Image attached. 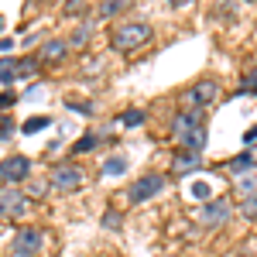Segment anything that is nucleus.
Here are the masks:
<instances>
[{"mask_svg":"<svg viewBox=\"0 0 257 257\" xmlns=\"http://www.w3.org/2000/svg\"><path fill=\"white\" fill-rule=\"evenodd\" d=\"M206 113L202 110H182L175 117V138L182 144V151H196L202 155V148H206Z\"/></svg>","mask_w":257,"mask_h":257,"instance_id":"obj_1","label":"nucleus"},{"mask_svg":"<svg viewBox=\"0 0 257 257\" xmlns=\"http://www.w3.org/2000/svg\"><path fill=\"white\" fill-rule=\"evenodd\" d=\"M151 24L148 21H123V24H117L113 28V35H110V45H113V52H120V55H127V52H138V48H144L148 41H151Z\"/></svg>","mask_w":257,"mask_h":257,"instance_id":"obj_2","label":"nucleus"},{"mask_svg":"<svg viewBox=\"0 0 257 257\" xmlns=\"http://www.w3.org/2000/svg\"><path fill=\"white\" fill-rule=\"evenodd\" d=\"M216 96H219V82L216 79H199V82H192L189 89H182L178 103H182V110H202V113H206V106H209Z\"/></svg>","mask_w":257,"mask_h":257,"instance_id":"obj_3","label":"nucleus"},{"mask_svg":"<svg viewBox=\"0 0 257 257\" xmlns=\"http://www.w3.org/2000/svg\"><path fill=\"white\" fill-rule=\"evenodd\" d=\"M48 182H52V189H59V192H79L82 182H86V175H82L79 165H69V161H62V165H55V168H52Z\"/></svg>","mask_w":257,"mask_h":257,"instance_id":"obj_4","label":"nucleus"},{"mask_svg":"<svg viewBox=\"0 0 257 257\" xmlns=\"http://www.w3.org/2000/svg\"><path fill=\"white\" fill-rule=\"evenodd\" d=\"M161 189H165V175H158V172H151V175H141L134 185H127V202L141 206V202H148V199L161 196Z\"/></svg>","mask_w":257,"mask_h":257,"instance_id":"obj_5","label":"nucleus"},{"mask_svg":"<svg viewBox=\"0 0 257 257\" xmlns=\"http://www.w3.org/2000/svg\"><path fill=\"white\" fill-rule=\"evenodd\" d=\"M233 216V202L223 196V199H209L202 209H199V226H206V230H213V226H223L226 219Z\"/></svg>","mask_w":257,"mask_h":257,"instance_id":"obj_6","label":"nucleus"},{"mask_svg":"<svg viewBox=\"0 0 257 257\" xmlns=\"http://www.w3.org/2000/svg\"><path fill=\"white\" fill-rule=\"evenodd\" d=\"M45 247V233L38 226H21L14 233V257H35Z\"/></svg>","mask_w":257,"mask_h":257,"instance_id":"obj_7","label":"nucleus"},{"mask_svg":"<svg viewBox=\"0 0 257 257\" xmlns=\"http://www.w3.org/2000/svg\"><path fill=\"white\" fill-rule=\"evenodd\" d=\"M0 209H4L7 219L28 216V196L21 192L18 185H4V189H0Z\"/></svg>","mask_w":257,"mask_h":257,"instance_id":"obj_8","label":"nucleus"},{"mask_svg":"<svg viewBox=\"0 0 257 257\" xmlns=\"http://www.w3.org/2000/svg\"><path fill=\"white\" fill-rule=\"evenodd\" d=\"M28 175H31V158L11 155V158L0 161V182H4V185H18V182H24Z\"/></svg>","mask_w":257,"mask_h":257,"instance_id":"obj_9","label":"nucleus"},{"mask_svg":"<svg viewBox=\"0 0 257 257\" xmlns=\"http://www.w3.org/2000/svg\"><path fill=\"white\" fill-rule=\"evenodd\" d=\"M199 168H202V158L196 151H175V158H172V172L175 175H189V172H199Z\"/></svg>","mask_w":257,"mask_h":257,"instance_id":"obj_10","label":"nucleus"},{"mask_svg":"<svg viewBox=\"0 0 257 257\" xmlns=\"http://www.w3.org/2000/svg\"><path fill=\"white\" fill-rule=\"evenodd\" d=\"M69 48H72L69 41L52 38V41H45V45L38 48V59H41V62H62L65 55H69Z\"/></svg>","mask_w":257,"mask_h":257,"instance_id":"obj_11","label":"nucleus"},{"mask_svg":"<svg viewBox=\"0 0 257 257\" xmlns=\"http://www.w3.org/2000/svg\"><path fill=\"white\" fill-rule=\"evenodd\" d=\"M257 168V158H254V151H240L237 158H230V165H226V172L233 178H240V175H247V172H254Z\"/></svg>","mask_w":257,"mask_h":257,"instance_id":"obj_12","label":"nucleus"},{"mask_svg":"<svg viewBox=\"0 0 257 257\" xmlns=\"http://www.w3.org/2000/svg\"><path fill=\"white\" fill-rule=\"evenodd\" d=\"M134 0H103L96 7V21H110V18H117V14H123L127 7H131Z\"/></svg>","mask_w":257,"mask_h":257,"instance_id":"obj_13","label":"nucleus"},{"mask_svg":"<svg viewBox=\"0 0 257 257\" xmlns=\"http://www.w3.org/2000/svg\"><path fill=\"white\" fill-rule=\"evenodd\" d=\"M233 189H237V196H240V199L257 196V172H247V175L233 178Z\"/></svg>","mask_w":257,"mask_h":257,"instance_id":"obj_14","label":"nucleus"},{"mask_svg":"<svg viewBox=\"0 0 257 257\" xmlns=\"http://www.w3.org/2000/svg\"><path fill=\"white\" fill-rule=\"evenodd\" d=\"M41 72V59L31 55V59H18V79H31Z\"/></svg>","mask_w":257,"mask_h":257,"instance_id":"obj_15","label":"nucleus"},{"mask_svg":"<svg viewBox=\"0 0 257 257\" xmlns=\"http://www.w3.org/2000/svg\"><path fill=\"white\" fill-rule=\"evenodd\" d=\"M93 31H96V18L86 21V24H79V28H76V35L69 38V45H72V48H82V45L89 41V35H93Z\"/></svg>","mask_w":257,"mask_h":257,"instance_id":"obj_16","label":"nucleus"},{"mask_svg":"<svg viewBox=\"0 0 257 257\" xmlns=\"http://www.w3.org/2000/svg\"><path fill=\"white\" fill-rule=\"evenodd\" d=\"M14 79H18V62L11 59V55H4V62H0V82H4V89H11Z\"/></svg>","mask_w":257,"mask_h":257,"instance_id":"obj_17","label":"nucleus"},{"mask_svg":"<svg viewBox=\"0 0 257 257\" xmlns=\"http://www.w3.org/2000/svg\"><path fill=\"white\" fill-rule=\"evenodd\" d=\"M45 127H52V117H31V120H24V134H38V131H45Z\"/></svg>","mask_w":257,"mask_h":257,"instance_id":"obj_18","label":"nucleus"},{"mask_svg":"<svg viewBox=\"0 0 257 257\" xmlns=\"http://www.w3.org/2000/svg\"><path fill=\"white\" fill-rule=\"evenodd\" d=\"M127 172V158H106L103 161V175H123Z\"/></svg>","mask_w":257,"mask_h":257,"instance_id":"obj_19","label":"nucleus"},{"mask_svg":"<svg viewBox=\"0 0 257 257\" xmlns=\"http://www.w3.org/2000/svg\"><path fill=\"white\" fill-rule=\"evenodd\" d=\"M237 93H250V96H257V65L247 72V76H243V79H240V89H237Z\"/></svg>","mask_w":257,"mask_h":257,"instance_id":"obj_20","label":"nucleus"},{"mask_svg":"<svg viewBox=\"0 0 257 257\" xmlns=\"http://www.w3.org/2000/svg\"><path fill=\"white\" fill-rule=\"evenodd\" d=\"M117 120L123 127H141V123H144V110H127V113H120Z\"/></svg>","mask_w":257,"mask_h":257,"instance_id":"obj_21","label":"nucleus"},{"mask_svg":"<svg viewBox=\"0 0 257 257\" xmlns=\"http://www.w3.org/2000/svg\"><path fill=\"white\" fill-rule=\"evenodd\" d=\"M99 141H103V138H96V134H86V138H79V141H76L72 155H82V151H93V148H96Z\"/></svg>","mask_w":257,"mask_h":257,"instance_id":"obj_22","label":"nucleus"},{"mask_svg":"<svg viewBox=\"0 0 257 257\" xmlns=\"http://www.w3.org/2000/svg\"><path fill=\"white\" fill-rule=\"evenodd\" d=\"M240 213L247 219H257V196H247V199H240Z\"/></svg>","mask_w":257,"mask_h":257,"instance_id":"obj_23","label":"nucleus"},{"mask_svg":"<svg viewBox=\"0 0 257 257\" xmlns=\"http://www.w3.org/2000/svg\"><path fill=\"white\" fill-rule=\"evenodd\" d=\"M103 226H106V230H117V226H120V213H117V209H106V216H103Z\"/></svg>","mask_w":257,"mask_h":257,"instance_id":"obj_24","label":"nucleus"},{"mask_svg":"<svg viewBox=\"0 0 257 257\" xmlns=\"http://www.w3.org/2000/svg\"><path fill=\"white\" fill-rule=\"evenodd\" d=\"M14 138V120L7 117V113H4V131H0V141H4V144H7V141Z\"/></svg>","mask_w":257,"mask_h":257,"instance_id":"obj_25","label":"nucleus"},{"mask_svg":"<svg viewBox=\"0 0 257 257\" xmlns=\"http://www.w3.org/2000/svg\"><path fill=\"white\" fill-rule=\"evenodd\" d=\"M69 110H76V113H82V117H89V113H96V106H89V103H69Z\"/></svg>","mask_w":257,"mask_h":257,"instance_id":"obj_26","label":"nucleus"},{"mask_svg":"<svg viewBox=\"0 0 257 257\" xmlns=\"http://www.w3.org/2000/svg\"><path fill=\"white\" fill-rule=\"evenodd\" d=\"M86 4H89V0H65V14H79Z\"/></svg>","mask_w":257,"mask_h":257,"instance_id":"obj_27","label":"nucleus"},{"mask_svg":"<svg viewBox=\"0 0 257 257\" xmlns=\"http://www.w3.org/2000/svg\"><path fill=\"white\" fill-rule=\"evenodd\" d=\"M192 196H199V199H209V185H206V182H196V185H192Z\"/></svg>","mask_w":257,"mask_h":257,"instance_id":"obj_28","label":"nucleus"},{"mask_svg":"<svg viewBox=\"0 0 257 257\" xmlns=\"http://www.w3.org/2000/svg\"><path fill=\"white\" fill-rule=\"evenodd\" d=\"M14 103H18V96H11V89H4V99H0V106H4V113H7V110H11Z\"/></svg>","mask_w":257,"mask_h":257,"instance_id":"obj_29","label":"nucleus"},{"mask_svg":"<svg viewBox=\"0 0 257 257\" xmlns=\"http://www.w3.org/2000/svg\"><path fill=\"white\" fill-rule=\"evenodd\" d=\"M48 189H52V182H38V185H31V192H35V196H45Z\"/></svg>","mask_w":257,"mask_h":257,"instance_id":"obj_30","label":"nucleus"},{"mask_svg":"<svg viewBox=\"0 0 257 257\" xmlns=\"http://www.w3.org/2000/svg\"><path fill=\"white\" fill-rule=\"evenodd\" d=\"M243 141H247V144H257V127H250V131L243 134Z\"/></svg>","mask_w":257,"mask_h":257,"instance_id":"obj_31","label":"nucleus"},{"mask_svg":"<svg viewBox=\"0 0 257 257\" xmlns=\"http://www.w3.org/2000/svg\"><path fill=\"white\" fill-rule=\"evenodd\" d=\"M165 4H168V7H189L192 0H165Z\"/></svg>","mask_w":257,"mask_h":257,"instance_id":"obj_32","label":"nucleus"},{"mask_svg":"<svg viewBox=\"0 0 257 257\" xmlns=\"http://www.w3.org/2000/svg\"><path fill=\"white\" fill-rule=\"evenodd\" d=\"M254 158H257V148H254Z\"/></svg>","mask_w":257,"mask_h":257,"instance_id":"obj_33","label":"nucleus"}]
</instances>
